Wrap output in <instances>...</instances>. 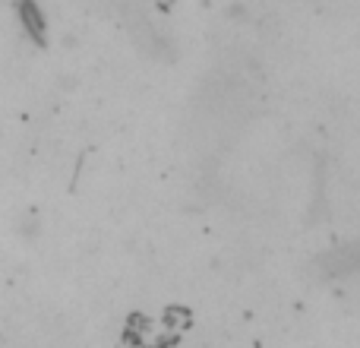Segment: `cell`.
<instances>
[{
	"label": "cell",
	"mask_w": 360,
	"mask_h": 348,
	"mask_svg": "<svg viewBox=\"0 0 360 348\" xmlns=\"http://www.w3.org/2000/svg\"><path fill=\"white\" fill-rule=\"evenodd\" d=\"M19 16H22V25L38 44L44 42V16L38 10L35 0H19Z\"/></svg>",
	"instance_id": "obj_1"
}]
</instances>
